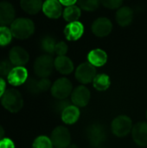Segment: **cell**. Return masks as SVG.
Segmentation results:
<instances>
[{
    "label": "cell",
    "instance_id": "277c9868",
    "mask_svg": "<svg viewBox=\"0 0 147 148\" xmlns=\"http://www.w3.org/2000/svg\"><path fill=\"white\" fill-rule=\"evenodd\" d=\"M71 82L65 77L57 79L51 87V94L57 100H65L72 94Z\"/></svg>",
    "mask_w": 147,
    "mask_h": 148
},
{
    "label": "cell",
    "instance_id": "836d02e7",
    "mask_svg": "<svg viewBox=\"0 0 147 148\" xmlns=\"http://www.w3.org/2000/svg\"><path fill=\"white\" fill-rule=\"evenodd\" d=\"M0 148H15V144L10 139L4 138L0 140Z\"/></svg>",
    "mask_w": 147,
    "mask_h": 148
},
{
    "label": "cell",
    "instance_id": "83f0119b",
    "mask_svg": "<svg viewBox=\"0 0 147 148\" xmlns=\"http://www.w3.org/2000/svg\"><path fill=\"white\" fill-rule=\"evenodd\" d=\"M101 3L108 10H118L123 4V0H101Z\"/></svg>",
    "mask_w": 147,
    "mask_h": 148
},
{
    "label": "cell",
    "instance_id": "f35d334b",
    "mask_svg": "<svg viewBox=\"0 0 147 148\" xmlns=\"http://www.w3.org/2000/svg\"><path fill=\"white\" fill-rule=\"evenodd\" d=\"M146 118H147V112H146Z\"/></svg>",
    "mask_w": 147,
    "mask_h": 148
},
{
    "label": "cell",
    "instance_id": "4dcf8cb0",
    "mask_svg": "<svg viewBox=\"0 0 147 148\" xmlns=\"http://www.w3.org/2000/svg\"><path fill=\"white\" fill-rule=\"evenodd\" d=\"M68 46L65 42L60 41V42H56L55 53L57 55V56H66V54L68 53Z\"/></svg>",
    "mask_w": 147,
    "mask_h": 148
},
{
    "label": "cell",
    "instance_id": "4316f807",
    "mask_svg": "<svg viewBox=\"0 0 147 148\" xmlns=\"http://www.w3.org/2000/svg\"><path fill=\"white\" fill-rule=\"evenodd\" d=\"M53 143L51 141V139H49L47 136H39L37 137L32 145V148H52Z\"/></svg>",
    "mask_w": 147,
    "mask_h": 148
},
{
    "label": "cell",
    "instance_id": "1f68e13d",
    "mask_svg": "<svg viewBox=\"0 0 147 148\" xmlns=\"http://www.w3.org/2000/svg\"><path fill=\"white\" fill-rule=\"evenodd\" d=\"M69 105H70L69 102L65 99V100H59L58 101H56V102L54 104L53 107H54V109H55V112L62 114V113L63 112V110H64L66 108H68Z\"/></svg>",
    "mask_w": 147,
    "mask_h": 148
},
{
    "label": "cell",
    "instance_id": "f1b7e54d",
    "mask_svg": "<svg viewBox=\"0 0 147 148\" xmlns=\"http://www.w3.org/2000/svg\"><path fill=\"white\" fill-rule=\"evenodd\" d=\"M12 63L10 60H3L0 62V75L8 76L11 69H13Z\"/></svg>",
    "mask_w": 147,
    "mask_h": 148
},
{
    "label": "cell",
    "instance_id": "ab89813d",
    "mask_svg": "<svg viewBox=\"0 0 147 148\" xmlns=\"http://www.w3.org/2000/svg\"><path fill=\"white\" fill-rule=\"evenodd\" d=\"M44 1H45V0H44Z\"/></svg>",
    "mask_w": 147,
    "mask_h": 148
},
{
    "label": "cell",
    "instance_id": "5bb4252c",
    "mask_svg": "<svg viewBox=\"0 0 147 148\" xmlns=\"http://www.w3.org/2000/svg\"><path fill=\"white\" fill-rule=\"evenodd\" d=\"M29 56L26 49L20 46L13 47L9 53V60L15 66H23L29 62Z\"/></svg>",
    "mask_w": 147,
    "mask_h": 148
},
{
    "label": "cell",
    "instance_id": "5b68a950",
    "mask_svg": "<svg viewBox=\"0 0 147 148\" xmlns=\"http://www.w3.org/2000/svg\"><path fill=\"white\" fill-rule=\"evenodd\" d=\"M112 132L117 137H125L133 130L132 120L126 115H120L112 122Z\"/></svg>",
    "mask_w": 147,
    "mask_h": 148
},
{
    "label": "cell",
    "instance_id": "d6a6232c",
    "mask_svg": "<svg viewBox=\"0 0 147 148\" xmlns=\"http://www.w3.org/2000/svg\"><path fill=\"white\" fill-rule=\"evenodd\" d=\"M38 86L41 91H47L50 87H52L51 82L48 78H41V80L38 81Z\"/></svg>",
    "mask_w": 147,
    "mask_h": 148
},
{
    "label": "cell",
    "instance_id": "8d00e7d4",
    "mask_svg": "<svg viewBox=\"0 0 147 148\" xmlns=\"http://www.w3.org/2000/svg\"><path fill=\"white\" fill-rule=\"evenodd\" d=\"M3 135H4V130L3 128L0 126V140L2 139H3Z\"/></svg>",
    "mask_w": 147,
    "mask_h": 148
},
{
    "label": "cell",
    "instance_id": "30bf717a",
    "mask_svg": "<svg viewBox=\"0 0 147 148\" xmlns=\"http://www.w3.org/2000/svg\"><path fill=\"white\" fill-rule=\"evenodd\" d=\"M84 31L85 28L83 23L80 21H75L68 23V24L64 28L63 34L68 41L75 42L82 37V36L84 35Z\"/></svg>",
    "mask_w": 147,
    "mask_h": 148
},
{
    "label": "cell",
    "instance_id": "8fae6325",
    "mask_svg": "<svg viewBox=\"0 0 147 148\" xmlns=\"http://www.w3.org/2000/svg\"><path fill=\"white\" fill-rule=\"evenodd\" d=\"M91 94L89 89L81 85L76 87L71 94V101L75 106L83 108L86 107L90 101Z\"/></svg>",
    "mask_w": 147,
    "mask_h": 148
},
{
    "label": "cell",
    "instance_id": "ffe728a7",
    "mask_svg": "<svg viewBox=\"0 0 147 148\" xmlns=\"http://www.w3.org/2000/svg\"><path fill=\"white\" fill-rule=\"evenodd\" d=\"M42 0H20L22 10L29 15H36L42 9Z\"/></svg>",
    "mask_w": 147,
    "mask_h": 148
},
{
    "label": "cell",
    "instance_id": "d6986e66",
    "mask_svg": "<svg viewBox=\"0 0 147 148\" xmlns=\"http://www.w3.org/2000/svg\"><path fill=\"white\" fill-rule=\"evenodd\" d=\"M55 69L62 75H69L74 71L72 60L66 56H58L54 61Z\"/></svg>",
    "mask_w": 147,
    "mask_h": 148
},
{
    "label": "cell",
    "instance_id": "9c48e42d",
    "mask_svg": "<svg viewBox=\"0 0 147 148\" xmlns=\"http://www.w3.org/2000/svg\"><path fill=\"white\" fill-rule=\"evenodd\" d=\"M87 136L90 144L94 147H99L104 143L107 138L105 128L100 124H93L87 130Z\"/></svg>",
    "mask_w": 147,
    "mask_h": 148
},
{
    "label": "cell",
    "instance_id": "d4e9b609",
    "mask_svg": "<svg viewBox=\"0 0 147 148\" xmlns=\"http://www.w3.org/2000/svg\"><path fill=\"white\" fill-rule=\"evenodd\" d=\"M101 4V0H78V6L85 11H94Z\"/></svg>",
    "mask_w": 147,
    "mask_h": 148
},
{
    "label": "cell",
    "instance_id": "d590c367",
    "mask_svg": "<svg viewBox=\"0 0 147 148\" xmlns=\"http://www.w3.org/2000/svg\"><path fill=\"white\" fill-rule=\"evenodd\" d=\"M5 88H6V83L5 81L0 77V98L3 96L5 93Z\"/></svg>",
    "mask_w": 147,
    "mask_h": 148
},
{
    "label": "cell",
    "instance_id": "6da1fadb",
    "mask_svg": "<svg viewBox=\"0 0 147 148\" xmlns=\"http://www.w3.org/2000/svg\"><path fill=\"white\" fill-rule=\"evenodd\" d=\"M10 28L13 37L21 40L30 37L34 34L36 29L34 22L26 17L16 18L10 24Z\"/></svg>",
    "mask_w": 147,
    "mask_h": 148
},
{
    "label": "cell",
    "instance_id": "7a4b0ae2",
    "mask_svg": "<svg viewBox=\"0 0 147 148\" xmlns=\"http://www.w3.org/2000/svg\"><path fill=\"white\" fill-rule=\"evenodd\" d=\"M3 107L11 113H16L21 110L23 105V97L19 91L16 89L7 90L2 97Z\"/></svg>",
    "mask_w": 147,
    "mask_h": 148
},
{
    "label": "cell",
    "instance_id": "484cf974",
    "mask_svg": "<svg viewBox=\"0 0 147 148\" xmlns=\"http://www.w3.org/2000/svg\"><path fill=\"white\" fill-rule=\"evenodd\" d=\"M13 35L11 33L10 28L7 26H0V46H7L10 43Z\"/></svg>",
    "mask_w": 147,
    "mask_h": 148
},
{
    "label": "cell",
    "instance_id": "e575fe53",
    "mask_svg": "<svg viewBox=\"0 0 147 148\" xmlns=\"http://www.w3.org/2000/svg\"><path fill=\"white\" fill-rule=\"evenodd\" d=\"M61 4L62 6H71V5H75L76 3H78V0H58Z\"/></svg>",
    "mask_w": 147,
    "mask_h": 148
},
{
    "label": "cell",
    "instance_id": "7c38bea8",
    "mask_svg": "<svg viewBox=\"0 0 147 148\" xmlns=\"http://www.w3.org/2000/svg\"><path fill=\"white\" fill-rule=\"evenodd\" d=\"M43 14L50 19H58L62 16V5L58 0H45L42 9Z\"/></svg>",
    "mask_w": 147,
    "mask_h": 148
},
{
    "label": "cell",
    "instance_id": "74e56055",
    "mask_svg": "<svg viewBox=\"0 0 147 148\" xmlns=\"http://www.w3.org/2000/svg\"><path fill=\"white\" fill-rule=\"evenodd\" d=\"M68 148H78L76 146H75V145H72V146H69Z\"/></svg>",
    "mask_w": 147,
    "mask_h": 148
},
{
    "label": "cell",
    "instance_id": "e0dca14e",
    "mask_svg": "<svg viewBox=\"0 0 147 148\" xmlns=\"http://www.w3.org/2000/svg\"><path fill=\"white\" fill-rule=\"evenodd\" d=\"M87 58L88 62L94 67H102L107 62V54L104 49L96 48L88 52Z\"/></svg>",
    "mask_w": 147,
    "mask_h": 148
},
{
    "label": "cell",
    "instance_id": "44dd1931",
    "mask_svg": "<svg viewBox=\"0 0 147 148\" xmlns=\"http://www.w3.org/2000/svg\"><path fill=\"white\" fill-rule=\"evenodd\" d=\"M62 120L64 123L68 125H72L75 123L80 117V110L78 107L75 105H69L68 108H66L63 112L61 114Z\"/></svg>",
    "mask_w": 147,
    "mask_h": 148
},
{
    "label": "cell",
    "instance_id": "7402d4cb",
    "mask_svg": "<svg viewBox=\"0 0 147 148\" xmlns=\"http://www.w3.org/2000/svg\"><path fill=\"white\" fill-rule=\"evenodd\" d=\"M81 16V9L76 4L67 6L63 9L62 17L68 23L79 21Z\"/></svg>",
    "mask_w": 147,
    "mask_h": 148
},
{
    "label": "cell",
    "instance_id": "2e32d148",
    "mask_svg": "<svg viewBox=\"0 0 147 148\" xmlns=\"http://www.w3.org/2000/svg\"><path fill=\"white\" fill-rule=\"evenodd\" d=\"M8 82L13 86L23 84L28 79V71L23 66L14 67L7 76Z\"/></svg>",
    "mask_w": 147,
    "mask_h": 148
},
{
    "label": "cell",
    "instance_id": "603a6c76",
    "mask_svg": "<svg viewBox=\"0 0 147 148\" xmlns=\"http://www.w3.org/2000/svg\"><path fill=\"white\" fill-rule=\"evenodd\" d=\"M110 78L106 74H98L93 81L94 88L98 91H105L110 87Z\"/></svg>",
    "mask_w": 147,
    "mask_h": 148
},
{
    "label": "cell",
    "instance_id": "ba28073f",
    "mask_svg": "<svg viewBox=\"0 0 147 148\" xmlns=\"http://www.w3.org/2000/svg\"><path fill=\"white\" fill-rule=\"evenodd\" d=\"M112 21L105 16H101L96 18L91 25L92 33L97 37H106L113 30Z\"/></svg>",
    "mask_w": 147,
    "mask_h": 148
},
{
    "label": "cell",
    "instance_id": "9a60e30c",
    "mask_svg": "<svg viewBox=\"0 0 147 148\" xmlns=\"http://www.w3.org/2000/svg\"><path fill=\"white\" fill-rule=\"evenodd\" d=\"M133 10L129 6H121L116 10L115 13V20L121 27L129 26L133 21Z\"/></svg>",
    "mask_w": 147,
    "mask_h": 148
},
{
    "label": "cell",
    "instance_id": "cb8c5ba5",
    "mask_svg": "<svg viewBox=\"0 0 147 148\" xmlns=\"http://www.w3.org/2000/svg\"><path fill=\"white\" fill-rule=\"evenodd\" d=\"M55 45H56L55 40L50 36H44L41 41V48H42V49L43 51H45L49 55H51V54L55 53Z\"/></svg>",
    "mask_w": 147,
    "mask_h": 148
},
{
    "label": "cell",
    "instance_id": "4fadbf2b",
    "mask_svg": "<svg viewBox=\"0 0 147 148\" xmlns=\"http://www.w3.org/2000/svg\"><path fill=\"white\" fill-rule=\"evenodd\" d=\"M16 11L14 6L6 1L0 2V26L11 24L15 20Z\"/></svg>",
    "mask_w": 147,
    "mask_h": 148
},
{
    "label": "cell",
    "instance_id": "3957f363",
    "mask_svg": "<svg viewBox=\"0 0 147 148\" xmlns=\"http://www.w3.org/2000/svg\"><path fill=\"white\" fill-rule=\"evenodd\" d=\"M54 61L51 55L49 54L38 56L34 62V72L41 78H48L55 68Z\"/></svg>",
    "mask_w": 147,
    "mask_h": 148
},
{
    "label": "cell",
    "instance_id": "8992f818",
    "mask_svg": "<svg viewBox=\"0 0 147 148\" xmlns=\"http://www.w3.org/2000/svg\"><path fill=\"white\" fill-rule=\"evenodd\" d=\"M51 141L56 148H68L70 146L71 135L69 130L62 126L55 127L51 134Z\"/></svg>",
    "mask_w": 147,
    "mask_h": 148
},
{
    "label": "cell",
    "instance_id": "52a82bcc",
    "mask_svg": "<svg viewBox=\"0 0 147 148\" xmlns=\"http://www.w3.org/2000/svg\"><path fill=\"white\" fill-rule=\"evenodd\" d=\"M75 75L79 82L88 84L93 82L96 76V69L89 62H82L76 68Z\"/></svg>",
    "mask_w": 147,
    "mask_h": 148
},
{
    "label": "cell",
    "instance_id": "ac0fdd59",
    "mask_svg": "<svg viewBox=\"0 0 147 148\" xmlns=\"http://www.w3.org/2000/svg\"><path fill=\"white\" fill-rule=\"evenodd\" d=\"M132 135L134 142L140 146H147V122L137 123L132 130Z\"/></svg>",
    "mask_w": 147,
    "mask_h": 148
},
{
    "label": "cell",
    "instance_id": "f546056e",
    "mask_svg": "<svg viewBox=\"0 0 147 148\" xmlns=\"http://www.w3.org/2000/svg\"><path fill=\"white\" fill-rule=\"evenodd\" d=\"M26 88L29 90V93L31 94H38L39 92H41V90L39 89V86H38V81L36 80L35 78H30L29 80L27 81L26 83Z\"/></svg>",
    "mask_w": 147,
    "mask_h": 148
}]
</instances>
